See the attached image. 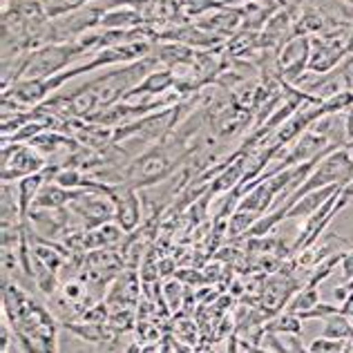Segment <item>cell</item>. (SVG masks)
Listing matches in <instances>:
<instances>
[{
	"instance_id": "cell-1",
	"label": "cell",
	"mask_w": 353,
	"mask_h": 353,
	"mask_svg": "<svg viewBox=\"0 0 353 353\" xmlns=\"http://www.w3.org/2000/svg\"><path fill=\"white\" fill-rule=\"evenodd\" d=\"M3 311L25 353H59V327L52 313L9 275H3Z\"/></svg>"
},
{
	"instance_id": "cell-2",
	"label": "cell",
	"mask_w": 353,
	"mask_h": 353,
	"mask_svg": "<svg viewBox=\"0 0 353 353\" xmlns=\"http://www.w3.org/2000/svg\"><path fill=\"white\" fill-rule=\"evenodd\" d=\"M85 54H90V52L85 50V45H81L79 41L43 45V48L12 61L14 70L7 79H3V88H9L16 81L50 79L54 74H61L65 68H70L74 61L83 59Z\"/></svg>"
},
{
	"instance_id": "cell-3",
	"label": "cell",
	"mask_w": 353,
	"mask_h": 353,
	"mask_svg": "<svg viewBox=\"0 0 353 353\" xmlns=\"http://www.w3.org/2000/svg\"><path fill=\"white\" fill-rule=\"evenodd\" d=\"M353 57V25L329 27L311 36V74H329Z\"/></svg>"
},
{
	"instance_id": "cell-4",
	"label": "cell",
	"mask_w": 353,
	"mask_h": 353,
	"mask_svg": "<svg viewBox=\"0 0 353 353\" xmlns=\"http://www.w3.org/2000/svg\"><path fill=\"white\" fill-rule=\"evenodd\" d=\"M349 181H353V157L347 148H338V150H333L315 165L309 179L286 199V203L293 206L297 199H302L304 194H309L313 190L327 188V185H345Z\"/></svg>"
},
{
	"instance_id": "cell-5",
	"label": "cell",
	"mask_w": 353,
	"mask_h": 353,
	"mask_svg": "<svg viewBox=\"0 0 353 353\" xmlns=\"http://www.w3.org/2000/svg\"><path fill=\"white\" fill-rule=\"evenodd\" d=\"M48 163V157L32 143H3V183L39 174Z\"/></svg>"
},
{
	"instance_id": "cell-6",
	"label": "cell",
	"mask_w": 353,
	"mask_h": 353,
	"mask_svg": "<svg viewBox=\"0 0 353 353\" xmlns=\"http://www.w3.org/2000/svg\"><path fill=\"white\" fill-rule=\"evenodd\" d=\"M291 271H293V266L280 268V271H275L271 277H266V282H264L259 302H262V311L271 315V318H275L282 309H286L289 302L293 300V295L302 289Z\"/></svg>"
},
{
	"instance_id": "cell-7",
	"label": "cell",
	"mask_w": 353,
	"mask_h": 353,
	"mask_svg": "<svg viewBox=\"0 0 353 353\" xmlns=\"http://www.w3.org/2000/svg\"><path fill=\"white\" fill-rule=\"evenodd\" d=\"M311 36H293L277 52V70L284 83H297L309 72Z\"/></svg>"
},
{
	"instance_id": "cell-8",
	"label": "cell",
	"mask_w": 353,
	"mask_h": 353,
	"mask_svg": "<svg viewBox=\"0 0 353 353\" xmlns=\"http://www.w3.org/2000/svg\"><path fill=\"white\" fill-rule=\"evenodd\" d=\"M110 199L114 203L117 224L125 233H132L141 221V194H139V190L128 183H114V192Z\"/></svg>"
},
{
	"instance_id": "cell-9",
	"label": "cell",
	"mask_w": 353,
	"mask_h": 353,
	"mask_svg": "<svg viewBox=\"0 0 353 353\" xmlns=\"http://www.w3.org/2000/svg\"><path fill=\"white\" fill-rule=\"evenodd\" d=\"M83 190H68L59 185L57 181H50V183H43V188L39 192V197L34 201V208L32 210H59L70 206V203L79 197Z\"/></svg>"
},
{
	"instance_id": "cell-10",
	"label": "cell",
	"mask_w": 353,
	"mask_h": 353,
	"mask_svg": "<svg viewBox=\"0 0 353 353\" xmlns=\"http://www.w3.org/2000/svg\"><path fill=\"white\" fill-rule=\"evenodd\" d=\"M340 188L342 185H327V188H320V190H313L309 194H304L302 199H297L291 206L286 219H309L313 212H318Z\"/></svg>"
},
{
	"instance_id": "cell-11",
	"label": "cell",
	"mask_w": 353,
	"mask_h": 353,
	"mask_svg": "<svg viewBox=\"0 0 353 353\" xmlns=\"http://www.w3.org/2000/svg\"><path fill=\"white\" fill-rule=\"evenodd\" d=\"M143 25L145 16L134 7H112L101 18V30H134Z\"/></svg>"
},
{
	"instance_id": "cell-12",
	"label": "cell",
	"mask_w": 353,
	"mask_h": 353,
	"mask_svg": "<svg viewBox=\"0 0 353 353\" xmlns=\"http://www.w3.org/2000/svg\"><path fill=\"white\" fill-rule=\"evenodd\" d=\"M65 331H72L74 336H79L81 340L85 342H110L117 336V329L108 327L103 322H85L81 320V324H72V322H65Z\"/></svg>"
},
{
	"instance_id": "cell-13",
	"label": "cell",
	"mask_w": 353,
	"mask_h": 353,
	"mask_svg": "<svg viewBox=\"0 0 353 353\" xmlns=\"http://www.w3.org/2000/svg\"><path fill=\"white\" fill-rule=\"evenodd\" d=\"M266 333H280V336H300L302 333V320L297 313L284 311L280 315H275L264 324V336Z\"/></svg>"
},
{
	"instance_id": "cell-14",
	"label": "cell",
	"mask_w": 353,
	"mask_h": 353,
	"mask_svg": "<svg viewBox=\"0 0 353 353\" xmlns=\"http://www.w3.org/2000/svg\"><path fill=\"white\" fill-rule=\"evenodd\" d=\"M322 338L351 340V338H353V324H351V322H349V318H345V315H342V313L331 315V318L324 320Z\"/></svg>"
},
{
	"instance_id": "cell-15",
	"label": "cell",
	"mask_w": 353,
	"mask_h": 353,
	"mask_svg": "<svg viewBox=\"0 0 353 353\" xmlns=\"http://www.w3.org/2000/svg\"><path fill=\"white\" fill-rule=\"evenodd\" d=\"M262 217V215H255V212H248V210H235L233 215L228 217V224H226V237L228 239H239L246 230L255 224V221Z\"/></svg>"
},
{
	"instance_id": "cell-16",
	"label": "cell",
	"mask_w": 353,
	"mask_h": 353,
	"mask_svg": "<svg viewBox=\"0 0 353 353\" xmlns=\"http://www.w3.org/2000/svg\"><path fill=\"white\" fill-rule=\"evenodd\" d=\"M315 304H320V291L313 289V286H302V289L293 295V300L286 306V311L300 315L304 311H311Z\"/></svg>"
},
{
	"instance_id": "cell-17",
	"label": "cell",
	"mask_w": 353,
	"mask_h": 353,
	"mask_svg": "<svg viewBox=\"0 0 353 353\" xmlns=\"http://www.w3.org/2000/svg\"><path fill=\"white\" fill-rule=\"evenodd\" d=\"M41 3L45 9V16H48L50 21H54V18H61L65 14H72L81 7L94 3V0H41Z\"/></svg>"
},
{
	"instance_id": "cell-18",
	"label": "cell",
	"mask_w": 353,
	"mask_h": 353,
	"mask_svg": "<svg viewBox=\"0 0 353 353\" xmlns=\"http://www.w3.org/2000/svg\"><path fill=\"white\" fill-rule=\"evenodd\" d=\"M266 345L271 347L275 353H311L309 349L302 347V342L297 336H284L280 338L277 333H266Z\"/></svg>"
},
{
	"instance_id": "cell-19",
	"label": "cell",
	"mask_w": 353,
	"mask_h": 353,
	"mask_svg": "<svg viewBox=\"0 0 353 353\" xmlns=\"http://www.w3.org/2000/svg\"><path fill=\"white\" fill-rule=\"evenodd\" d=\"M349 340H333V338H318L309 345L311 353H347Z\"/></svg>"
},
{
	"instance_id": "cell-20",
	"label": "cell",
	"mask_w": 353,
	"mask_h": 353,
	"mask_svg": "<svg viewBox=\"0 0 353 353\" xmlns=\"http://www.w3.org/2000/svg\"><path fill=\"white\" fill-rule=\"evenodd\" d=\"M338 313H340V306L329 304V302H320V304H315L311 311L300 313V320H327L331 315H338Z\"/></svg>"
},
{
	"instance_id": "cell-21",
	"label": "cell",
	"mask_w": 353,
	"mask_h": 353,
	"mask_svg": "<svg viewBox=\"0 0 353 353\" xmlns=\"http://www.w3.org/2000/svg\"><path fill=\"white\" fill-rule=\"evenodd\" d=\"M340 271H342V280L345 282L353 280V248H351V253H345V257H342Z\"/></svg>"
},
{
	"instance_id": "cell-22",
	"label": "cell",
	"mask_w": 353,
	"mask_h": 353,
	"mask_svg": "<svg viewBox=\"0 0 353 353\" xmlns=\"http://www.w3.org/2000/svg\"><path fill=\"white\" fill-rule=\"evenodd\" d=\"M340 313L345 315V318L353 320V291L349 293V297H347V300H345V304L340 306Z\"/></svg>"
},
{
	"instance_id": "cell-23",
	"label": "cell",
	"mask_w": 353,
	"mask_h": 353,
	"mask_svg": "<svg viewBox=\"0 0 353 353\" xmlns=\"http://www.w3.org/2000/svg\"><path fill=\"white\" fill-rule=\"evenodd\" d=\"M237 347H239V338H237L235 333H233V336L228 338V347H226V353H237Z\"/></svg>"
},
{
	"instance_id": "cell-24",
	"label": "cell",
	"mask_w": 353,
	"mask_h": 353,
	"mask_svg": "<svg viewBox=\"0 0 353 353\" xmlns=\"http://www.w3.org/2000/svg\"><path fill=\"white\" fill-rule=\"evenodd\" d=\"M244 349H246L248 353H273V351H266V349H262V347H255V345H248V342H244Z\"/></svg>"
},
{
	"instance_id": "cell-25",
	"label": "cell",
	"mask_w": 353,
	"mask_h": 353,
	"mask_svg": "<svg viewBox=\"0 0 353 353\" xmlns=\"http://www.w3.org/2000/svg\"><path fill=\"white\" fill-rule=\"evenodd\" d=\"M172 340L170 338H163V345H161V349H159V353H172Z\"/></svg>"
},
{
	"instance_id": "cell-26",
	"label": "cell",
	"mask_w": 353,
	"mask_h": 353,
	"mask_svg": "<svg viewBox=\"0 0 353 353\" xmlns=\"http://www.w3.org/2000/svg\"><path fill=\"white\" fill-rule=\"evenodd\" d=\"M125 353H141V347H139L137 342H132V345L128 347V351H125Z\"/></svg>"
},
{
	"instance_id": "cell-27",
	"label": "cell",
	"mask_w": 353,
	"mask_h": 353,
	"mask_svg": "<svg viewBox=\"0 0 353 353\" xmlns=\"http://www.w3.org/2000/svg\"><path fill=\"white\" fill-rule=\"evenodd\" d=\"M141 353H159V349H157L154 345H148V347L141 349Z\"/></svg>"
}]
</instances>
